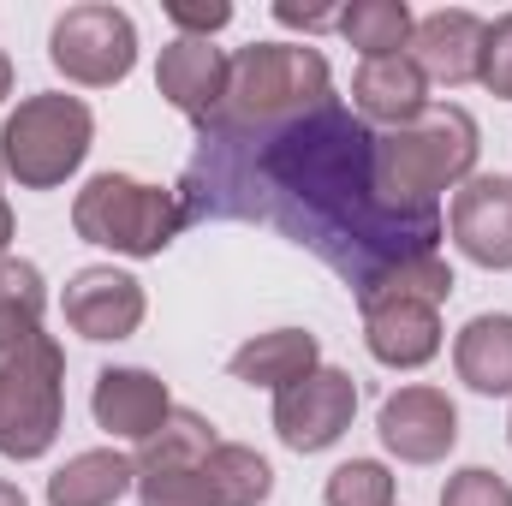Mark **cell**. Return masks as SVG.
<instances>
[{
  "mask_svg": "<svg viewBox=\"0 0 512 506\" xmlns=\"http://www.w3.org/2000/svg\"><path fill=\"white\" fill-rule=\"evenodd\" d=\"M66 417V352L36 334L18 352L0 358V453L6 459H42Z\"/></svg>",
  "mask_w": 512,
  "mask_h": 506,
  "instance_id": "8992f818",
  "label": "cell"
},
{
  "mask_svg": "<svg viewBox=\"0 0 512 506\" xmlns=\"http://www.w3.org/2000/svg\"><path fill=\"white\" fill-rule=\"evenodd\" d=\"M72 227H78L84 245H102V251L161 256L179 239L185 209H179V191L143 185V179H131V173H96V179L72 197Z\"/></svg>",
  "mask_w": 512,
  "mask_h": 506,
  "instance_id": "5b68a950",
  "label": "cell"
},
{
  "mask_svg": "<svg viewBox=\"0 0 512 506\" xmlns=\"http://www.w3.org/2000/svg\"><path fill=\"white\" fill-rule=\"evenodd\" d=\"M477 84L489 96L512 102V12H501L489 30H483V66H477Z\"/></svg>",
  "mask_w": 512,
  "mask_h": 506,
  "instance_id": "4316f807",
  "label": "cell"
},
{
  "mask_svg": "<svg viewBox=\"0 0 512 506\" xmlns=\"http://www.w3.org/2000/svg\"><path fill=\"white\" fill-rule=\"evenodd\" d=\"M60 310H66V328L84 340H131L143 328L149 298H143V280L126 268H78L66 280Z\"/></svg>",
  "mask_w": 512,
  "mask_h": 506,
  "instance_id": "8fae6325",
  "label": "cell"
},
{
  "mask_svg": "<svg viewBox=\"0 0 512 506\" xmlns=\"http://www.w3.org/2000/svg\"><path fill=\"white\" fill-rule=\"evenodd\" d=\"M274 18L292 24V30H328V24H334V12H316V6H298V0H280Z\"/></svg>",
  "mask_w": 512,
  "mask_h": 506,
  "instance_id": "f1b7e54d",
  "label": "cell"
},
{
  "mask_svg": "<svg viewBox=\"0 0 512 506\" xmlns=\"http://www.w3.org/2000/svg\"><path fill=\"white\" fill-rule=\"evenodd\" d=\"M441 506H512V483L489 465H465V471L447 477Z\"/></svg>",
  "mask_w": 512,
  "mask_h": 506,
  "instance_id": "484cf974",
  "label": "cell"
},
{
  "mask_svg": "<svg viewBox=\"0 0 512 506\" xmlns=\"http://www.w3.org/2000/svg\"><path fill=\"white\" fill-rule=\"evenodd\" d=\"M203 477H209L215 506H262L274 495V465L256 447H239V441H221L203 459Z\"/></svg>",
  "mask_w": 512,
  "mask_h": 506,
  "instance_id": "603a6c76",
  "label": "cell"
},
{
  "mask_svg": "<svg viewBox=\"0 0 512 506\" xmlns=\"http://www.w3.org/2000/svg\"><path fill=\"white\" fill-rule=\"evenodd\" d=\"M453 370L471 393H512V316H471L453 340Z\"/></svg>",
  "mask_w": 512,
  "mask_h": 506,
  "instance_id": "ac0fdd59",
  "label": "cell"
},
{
  "mask_svg": "<svg viewBox=\"0 0 512 506\" xmlns=\"http://www.w3.org/2000/svg\"><path fill=\"white\" fill-rule=\"evenodd\" d=\"M137 506H215L203 471H137Z\"/></svg>",
  "mask_w": 512,
  "mask_h": 506,
  "instance_id": "d4e9b609",
  "label": "cell"
},
{
  "mask_svg": "<svg viewBox=\"0 0 512 506\" xmlns=\"http://www.w3.org/2000/svg\"><path fill=\"white\" fill-rule=\"evenodd\" d=\"M376 435H382L387 453L405 459V465H441L453 453V441H459V411H453V399L441 387L411 381V387H399V393L382 399Z\"/></svg>",
  "mask_w": 512,
  "mask_h": 506,
  "instance_id": "30bf717a",
  "label": "cell"
},
{
  "mask_svg": "<svg viewBox=\"0 0 512 506\" xmlns=\"http://www.w3.org/2000/svg\"><path fill=\"white\" fill-rule=\"evenodd\" d=\"M358 310H364V346L387 370H423L441 352V304H423L393 286H364Z\"/></svg>",
  "mask_w": 512,
  "mask_h": 506,
  "instance_id": "9c48e42d",
  "label": "cell"
},
{
  "mask_svg": "<svg viewBox=\"0 0 512 506\" xmlns=\"http://www.w3.org/2000/svg\"><path fill=\"white\" fill-rule=\"evenodd\" d=\"M161 12H167V24H173L179 36H197V42H209L215 30L233 24V6H227V0H167Z\"/></svg>",
  "mask_w": 512,
  "mask_h": 506,
  "instance_id": "83f0119b",
  "label": "cell"
},
{
  "mask_svg": "<svg viewBox=\"0 0 512 506\" xmlns=\"http://www.w3.org/2000/svg\"><path fill=\"white\" fill-rule=\"evenodd\" d=\"M376 137L340 96L298 120L256 131L197 126V149L179 173L185 221H251L304 245L352 292L376 286L387 268L441 256V209L387 197L376 173Z\"/></svg>",
  "mask_w": 512,
  "mask_h": 506,
  "instance_id": "6da1fadb",
  "label": "cell"
},
{
  "mask_svg": "<svg viewBox=\"0 0 512 506\" xmlns=\"http://www.w3.org/2000/svg\"><path fill=\"white\" fill-rule=\"evenodd\" d=\"M477 120L459 102H429L411 126L382 131L376 137V173H382L387 197L411 203V209H435V197L447 185H465L477 173Z\"/></svg>",
  "mask_w": 512,
  "mask_h": 506,
  "instance_id": "3957f363",
  "label": "cell"
},
{
  "mask_svg": "<svg viewBox=\"0 0 512 506\" xmlns=\"http://www.w3.org/2000/svg\"><path fill=\"white\" fill-rule=\"evenodd\" d=\"M0 506H30V501H24V489H18V483H6V477H0Z\"/></svg>",
  "mask_w": 512,
  "mask_h": 506,
  "instance_id": "f546056e",
  "label": "cell"
},
{
  "mask_svg": "<svg viewBox=\"0 0 512 506\" xmlns=\"http://www.w3.org/2000/svg\"><path fill=\"white\" fill-rule=\"evenodd\" d=\"M90 137H96V114L78 96L42 90V96H24L18 114L0 126V167L24 191H54L84 167Z\"/></svg>",
  "mask_w": 512,
  "mask_h": 506,
  "instance_id": "277c9868",
  "label": "cell"
},
{
  "mask_svg": "<svg viewBox=\"0 0 512 506\" xmlns=\"http://www.w3.org/2000/svg\"><path fill=\"white\" fill-rule=\"evenodd\" d=\"M483 18L477 12H465V6H441V12H429V18H417V30H411V42H405V54H411V66L429 78V84H447V90H459V84H477V66H483Z\"/></svg>",
  "mask_w": 512,
  "mask_h": 506,
  "instance_id": "5bb4252c",
  "label": "cell"
},
{
  "mask_svg": "<svg viewBox=\"0 0 512 506\" xmlns=\"http://www.w3.org/2000/svg\"><path fill=\"white\" fill-rule=\"evenodd\" d=\"M328 506H393V471L376 465V459H346L328 489H322Z\"/></svg>",
  "mask_w": 512,
  "mask_h": 506,
  "instance_id": "cb8c5ba5",
  "label": "cell"
},
{
  "mask_svg": "<svg viewBox=\"0 0 512 506\" xmlns=\"http://www.w3.org/2000/svg\"><path fill=\"white\" fill-rule=\"evenodd\" d=\"M334 96V78H328V60L304 42H251L233 54V78H227V96L209 120L197 126L209 131H256V126H280V120H298L310 114L316 102Z\"/></svg>",
  "mask_w": 512,
  "mask_h": 506,
  "instance_id": "7a4b0ae2",
  "label": "cell"
},
{
  "mask_svg": "<svg viewBox=\"0 0 512 506\" xmlns=\"http://www.w3.org/2000/svg\"><path fill=\"white\" fill-rule=\"evenodd\" d=\"M429 108V78L411 66V54H387V60H364L352 78V114L364 126H411Z\"/></svg>",
  "mask_w": 512,
  "mask_h": 506,
  "instance_id": "2e32d148",
  "label": "cell"
},
{
  "mask_svg": "<svg viewBox=\"0 0 512 506\" xmlns=\"http://www.w3.org/2000/svg\"><path fill=\"white\" fill-rule=\"evenodd\" d=\"M12 96V60H6V48H0V102Z\"/></svg>",
  "mask_w": 512,
  "mask_h": 506,
  "instance_id": "1f68e13d",
  "label": "cell"
},
{
  "mask_svg": "<svg viewBox=\"0 0 512 506\" xmlns=\"http://www.w3.org/2000/svg\"><path fill=\"white\" fill-rule=\"evenodd\" d=\"M221 441H215V423L203 417V411H185V405H173V417L137 447V471H203V459L215 453Z\"/></svg>",
  "mask_w": 512,
  "mask_h": 506,
  "instance_id": "ffe728a7",
  "label": "cell"
},
{
  "mask_svg": "<svg viewBox=\"0 0 512 506\" xmlns=\"http://www.w3.org/2000/svg\"><path fill=\"white\" fill-rule=\"evenodd\" d=\"M126 489H137V465L114 447H90L48 477V506H114Z\"/></svg>",
  "mask_w": 512,
  "mask_h": 506,
  "instance_id": "d6986e66",
  "label": "cell"
},
{
  "mask_svg": "<svg viewBox=\"0 0 512 506\" xmlns=\"http://www.w3.org/2000/svg\"><path fill=\"white\" fill-rule=\"evenodd\" d=\"M42 310H48L42 268L24 256H0V358L42 334Z\"/></svg>",
  "mask_w": 512,
  "mask_h": 506,
  "instance_id": "44dd1931",
  "label": "cell"
},
{
  "mask_svg": "<svg viewBox=\"0 0 512 506\" xmlns=\"http://www.w3.org/2000/svg\"><path fill=\"white\" fill-rule=\"evenodd\" d=\"M334 30H340L364 60H387V54H405L417 18H411L405 0H352V6L334 18Z\"/></svg>",
  "mask_w": 512,
  "mask_h": 506,
  "instance_id": "7402d4cb",
  "label": "cell"
},
{
  "mask_svg": "<svg viewBox=\"0 0 512 506\" xmlns=\"http://www.w3.org/2000/svg\"><path fill=\"white\" fill-rule=\"evenodd\" d=\"M90 417L96 429H108L114 441H149L167 417H173V393L155 370H137V364H120V370H102L96 376V393H90Z\"/></svg>",
  "mask_w": 512,
  "mask_h": 506,
  "instance_id": "4fadbf2b",
  "label": "cell"
},
{
  "mask_svg": "<svg viewBox=\"0 0 512 506\" xmlns=\"http://www.w3.org/2000/svg\"><path fill=\"white\" fill-rule=\"evenodd\" d=\"M227 78H233V54H221L215 42H197V36H173L155 60V90L197 126L221 108L227 96Z\"/></svg>",
  "mask_w": 512,
  "mask_h": 506,
  "instance_id": "9a60e30c",
  "label": "cell"
},
{
  "mask_svg": "<svg viewBox=\"0 0 512 506\" xmlns=\"http://www.w3.org/2000/svg\"><path fill=\"white\" fill-rule=\"evenodd\" d=\"M48 60L60 78H72L84 90H108L137 66V24H131V12L108 6V0L66 6L48 30Z\"/></svg>",
  "mask_w": 512,
  "mask_h": 506,
  "instance_id": "52a82bcc",
  "label": "cell"
},
{
  "mask_svg": "<svg viewBox=\"0 0 512 506\" xmlns=\"http://www.w3.org/2000/svg\"><path fill=\"white\" fill-rule=\"evenodd\" d=\"M507 435H512V417H507Z\"/></svg>",
  "mask_w": 512,
  "mask_h": 506,
  "instance_id": "d6a6232c",
  "label": "cell"
},
{
  "mask_svg": "<svg viewBox=\"0 0 512 506\" xmlns=\"http://www.w3.org/2000/svg\"><path fill=\"white\" fill-rule=\"evenodd\" d=\"M447 233L477 268H512V179L507 173H471L453 191Z\"/></svg>",
  "mask_w": 512,
  "mask_h": 506,
  "instance_id": "7c38bea8",
  "label": "cell"
},
{
  "mask_svg": "<svg viewBox=\"0 0 512 506\" xmlns=\"http://www.w3.org/2000/svg\"><path fill=\"white\" fill-rule=\"evenodd\" d=\"M6 245H12V209H6V197H0V256H6Z\"/></svg>",
  "mask_w": 512,
  "mask_h": 506,
  "instance_id": "4dcf8cb0",
  "label": "cell"
},
{
  "mask_svg": "<svg viewBox=\"0 0 512 506\" xmlns=\"http://www.w3.org/2000/svg\"><path fill=\"white\" fill-rule=\"evenodd\" d=\"M358 417V381L334 364L310 370L304 381L280 387L274 393V435L292 447V453H322L334 447Z\"/></svg>",
  "mask_w": 512,
  "mask_h": 506,
  "instance_id": "ba28073f",
  "label": "cell"
},
{
  "mask_svg": "<svg viewBox=\"0 0 512 506\" xmlns=\"http://www.w3.org/2000/svg\"><path fill=\"white\" fill-rule=\"evenodd\" d=\"M233 381H245V387H292V381H304L310 370H322V346H316V334L310 328H268V334H251L239 352H233Z\"/></svg>",
  "mask_w": 512,
  "mask_h": 506,
  "instance_id": "e0dca14e",
  "label": "cell"
}]
</instances>
